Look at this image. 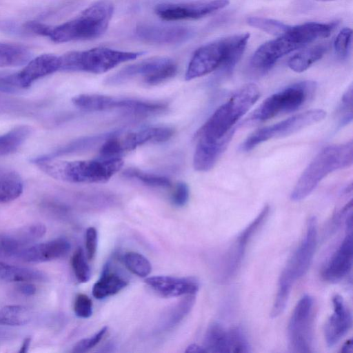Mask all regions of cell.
<instances>
[{"label": "cell", "instance_id": "6da1fadb", "mask_svg": "<svg viewBox=\"0 0 353 353\" xmlns=\"http://www.w3.org/2000/svg\"><path fill=\"white\" fill-rule=\"evenodd\" d=\"M334 28V23L314 22L292 26L289 31L262 44L255 51L250 61V69L255 74L263 75L279 59L319 39L329 37Z\"/></svg>", "mask_w": 353, "mask_h": 353}, {"label": "cell", "instance_id": "7a4b0ae2", "mask_svg": "<svg viewBox=\"0 0 353 353\" xmlns=\"http://www.w3.org/2000/svg\"><path fill=\"white\" fill-rule=\"evenodd\" d=\"M250 34L242 33L220 39L198 48L192 55L185 79L192 80L219 69L230 74L241 58Z\"/></svg>", "mask_w": 353, "mask_h": 353}, {"label": "cell", "instance_id": "3957f363", "mask_svg": "<svg viewBox=\"0 0 353 353\" xmlns=\"http://www.w3.org/2000/svg\"><path fill=\"white\" fill-rule=\"evenodd\" d=\"M33 161L51 177L73 183L107 182L123 164L121 158L69 161L39 157Z\"/></svg>", "mask_w": 353, "mask_h": 353}, {"label": "cell", "instance_id": "277c9868", "mask_svg": "<svg viewBox=\"0 0 353 353\" xmlns=\"http://www.w3.org/2000/svg\"><path fill=\"white\" fill-rule=\"evenodd\" d=\"M259 88L248 83L236 91L230 98L219 106L195 134L196 141H217L232 130L237 121L258 100Z\"/></svg>", "mask_w": 353, "mask_h": 353}, {"label": "cell", "instance_id": "5b68a950", "mask_svg": "<svg viewBox=\"0 0 353 353\" xmlns=\"http://www.w3.org/2000/svg\"><path fill=\"white\" fill-rule=\"evenodd\" d=\"M352 159V141L324 148L301 174L291 192V200L300 201L305 199L327 174L350 167Z\"/></svg>", "mask_w": 353, "mask_h": 353}, {"label": "cell", "instance_id": "8992f818", "mask_svg": "<svg viewBox=\"0 0 353 353\" xmlns=\"http://www.w3.org/2000/svg\"><path fill=\"white\" fill-rule=\"evenodd\" d=\"M113 12L110 1H96L72 19L52 28L48 37L55 43L98 38L107 30Z\"/></svg>", "mask_w": 353, "mask_h": 353}, {"label": "cell", "instance_id": "52a82bcc", "mask_svg": "<svg viewBox=\"0 0 353 353\" xmlns=\"http://www.w3.org/2000/svg\"><path fill=\"white\" fill-rule=\"evenodd\" d=\"M317 241V221L310 217L301 243L282 270L278 282L277 294L270 316H279L285 310L294 282L307 272L313 259Z\"/></svg>", "mask_w": 353, "mask_h": 353}, {"label": "cell", "instance_id": "ba28073f", "mask_svg": "<svg viewBox=\"0 0 353 353\" xmlns=\"http://www.w3.org/2000/svg\"><path fill=\"white\" fill-rule=\"evenodd\" d=\"M143 54L102 47L72 51L59 56L60 70L101 74L122 63L136 59Z\"/></svg>", "mask_w": 353, "mask_h": 353}, {"label": "cell", "instance_id": "9c48e42d", "mask_svg": "<svg viewBox=\"0 0 353 353\" xmlns=\"http://www.w3.org/2000/svg\"><path fill=\"white\" fill-rule=\"evenodd\" d=\"M316 88L313 81L293 83L265 99L251 114L250 121H265L296 111L313 95Z\"/></svg>", "mask_w": 353, "mask_h": 353}, {"label": "cell", "instance_id": "30bf717a", "mask_svg": "<svg viewBox=\"0 0 353 353\" xmlns=\"http://www.w3.org/2000/svg\"><path fill=\"white\" fill-rule=\"evenodd\" d=\"M174 130L169 127H152L121 134L112 132L99 150L102 159L119 158L125 152L148 143H160L169 140Z\"/></svg>", "mask_w": 353, "mask_h": 353}, {"label": "cell", "instance_id": "8fae6325", "mask_svg": "<svg viewBox=\"0 0 353 353\" xmlns=\"http://www.w3.org/2000/svg\"><path fill=\"white\" fill-rule=\"evenodd\" d=\"M177 65L168 57H157L129 65L105 79L107 85H119L135 78H142L149 85H158L173 77Z\"/></svg>", "mask_w": 353, "mask_h": 353}, {"label": "cell", "instance_id": "7c38bea8", "mask_svg": "<svg viewBox=\"0 0 353 353\" xmlns=\"http://www.w3.org/2000/svg\"><path fill=\"white\" fill-rule=\"evenodd\" d=\"M72 101L76 106L89 111L119 109L139 114H148L159 112L167 108V104L163 102L119 98L98 94H79L74 97Z\"/></svg>", "mask_w": 353, "mask_h": 353}, {"label": "cell", "instance_id": "4fadbf2b", "mask_svg": "<svg viewBox=\"0 0 353 353\" xmlns=\"http://www.w3.org/2000/svg\"><path fill=\"white\" fill-rule=\"evenodd\" d=\"M325 116L326 112L321 109L310 110L295 114L279 123L256 130L243 141L240 148L242 151L248 152L264 141L296 132L323 120Z\"/></svg>", "mask_w": 353, "mask_h": 353}, {"label": "cell", "instance_id": "5bb4252c", "mask_svg": "<svg viewBox=\"0 0 353 353\" xmlns=\"http://www.w3.org/2000/svg\"><path fill=\"white\" fill-rule=\"evenodd\" d=\"M314 301L308 294L297 302L288 327V345L294 353L312 352Z\"/></svg>", "mask_w": 353, "mask_h": 353}, {"label": "cell", "instance_id": "9a60e30c", "mask_svg": "<svg viewBox=\"0 0 353 353\" xmlns=\"http://www.w3.org/2000/svg\"><path fill=\"white\" fill-rule=\"evenodd\" d=\"M269 212L270 206L266 205L256 217L239 234L225 254L222 270L223 281L231 279L239 269L249 241L265 221Z\"/></svg>", "mask_w": 353, "mask_h": 353}, {"label": "cell", "instance_id": "2e32d148", "mask_svg": "<svg viewBox=\"0 0 353 353\" xmlns=\"http://www.w3.org/2000/svg\"><path fill=\"white\" fill-rule=\"evenodd\" d=\"M228 4V0L161 3L156 6L154 12L160 18L166 21L197 19L221 10Z\"/></svg>", "mask_w": 353, "mask_h": 353}, {"label": "cell", "instance_id": "e0dca14e", "mask_svg": "<svg viewBox=\"0 0 353 353\" xmlns=\"http://www.w3.org/2000/svg\"><path fill=\"white\" fill-rule=\"evenodd\" d=\"M347 233L322 272L323 279L328 282L341 281L350 272L353 261L352 223H345Z\"/></svg>", "mask_w": 353, "mask_h": 353}, {"label": "cell", "instance_id": "ac0fdd59", "mask_svg": "<svg viewBox=\"0 0 353 353\" xmlns=\"http://www.w3.org/2000/svg\"><path fill=\"white\" fill-rule=\"evenodd\" d=\"M135 36L141 41L152 44H179L190 39L191 29L179 26L141 24L134 30Z\"/></svg>", "mask_w": 353, "mask_h": 353}, {"label": "cell", "instance_id": "d6986e66", "mask_svg": "<svg viewBox=\"0 0 353 353\" xmlns=\"http://www.w3.org/2000/svg\"><path fill=\"white\" fill-rule=\"evenodd\" d=\"M333 314L325 325V339L329 347L335 345L350 330L352 324V314L343 298L336 294L332 298Z\"/></svg>", "mask_w": 353, "mask_h": 353}, {"label": "cell", "instance_id": "ffe728a7", "mask_svg": "<svg viewBox=\"0 0 353 353\" xmlns=\"http://www.w3.org/2000/svg\"><path fill=\"white\" fill-rule=\"evenodd\" d=\"M70 242L64 238H57L46 242L28 246L16 257L28 263L50 261L65 256L70 250Z\"/></svg>", "mask_w": 353, "mask_h": 353}, {"label": "cell", "instance_id": "44dd1931", "mask_svg": "<svg viewBox=\"0 0 353 353\" xmlns=\"http://www.w3.org/2000/svg\"><path fill=\"white\" fill-rule=\"evenodd\" d=\"M145 282L157 294L167 298L196 294L199 288L193 278L154 276L146 278Z\"/></svg>", "mask_w": 353, "mask_h": 353}, {"label": "cell", "instance_id": "7402d4cb", "mask_svg": "<svg viewBox=\"0 0 353 353\" xmlns=\"http://www.w3.org/2000/svg\"><path fill=\"white\" fill-rule=\"evenodd\" d=\"M60 57L52 54H43L30 60L17 72L21 88L27 89L35 81L60 70Z\"/></svg>", "mask_w": 353, "mask_h": 353}, {"label": "cell", "instance_id": "603a6c76", "mask_svg": "<svg viewBox=\"0 0 353 353\" xmlns=\"http://www.w3.org/2000/svg\"><path fill=\"white\" fill-rule=\"evenodd\" d=\"M235 130L221 139L212 142L196 141L193 157V165L196 170L205 172L212 169L230 142Z\"/></svg>", "mask_w": 353, "mask_h": 353}, {"label": "cell", "instance_id": "cb8c5ba5", "mask_svg": "<svg viewBox=\"0 0 353 353\" xmlns=\"http://www.w3.org/2000/svg\"><path fill=\"white\" fill-rule=\"evenodd\" d=\"M45 272L26 267L10 265L0 261V280L7 282L46 281Z\"/></svg>", "mask_w": 353, "mask_h": 353}, {"label": "cell", "instance_id": "d4e9b609", "mask_svg": "<svg viewBox=\"0 0 353 353\" xmlns=\"http://www.w3.org/2000/svg\"><path fill=\"white\" fill-rule=\"evenodd\" d=\"M206 352H230L229 330L220 323H211L205 332L203 346Z\"/></svg>", "mask_w": 353, "mask_h": 353}, {"label": "cell", "instance_id": "484cf974", "mask_svg": "<svg viewBox=\"0 0 353 353\" xmlns=\"http://www.w3.org/2000/svg\"><path fill=\"white\" fill-rule=\"evenodd\" d=\"M127 281L115 273L110 272L104 270L100 279L94 284L92 288V295L97 299H102L114 295L126 285Z\"/></svg>", "mask_w": 353, "mask_h": 353}, {"label": "cell", "instance_id": "4316f807", "mask_svg": "<svg viewBox=\"0 0 353 353\" xmlns=\"http://www.w3.org/2000/svg\"><path fill=\"white\" fill-rule=\"evenodd\" d=\"M32 57L25 46L0 42V67H17L27 64Z\"/></svg>", "mask_w": 353, "mask_h": 353}, {"label": "cell", "instance_id": "83f0119b", "mask_svg": "<svg viewBox=\"0 0 353 353\" xmlns=\"http://www.w3.org/2000/svg\"><path fill=\"white\" fill-rule=\"evenodd\" d=\"M23 185L16 172L0 168V203H8L20 196Z\"/></svg>", "mask_w": 353, "mask_h": 353}, {"label": "cell", "instance_id": "f1b7e54d", "mask_svg": "<svg viewBox=\"0 0 353 353\" xmlns=\"http://www.w3.org/2000/svg\"><path fill=\"white\" fill-rule=\"evenodd\" d=\"M327 50L326 44H318L300 51L289 59L288 66L296 72H302L321 59Z\"/></svg>", "mask_w": 353, "mask_h": 353}, {"label": "cell", "instance_id": "f546056e", "mask_svg": "<svg viewBox=\"0 0 353 353\" xmlns=\"http://www.w3.org/2000/svg\"><path fill=\"white\" fill-rule=\"evenodd\" d=\"M31 132L28 125H19L0 136V156L14 152L27 139Z\"/></svg>", "mask_w": 353, "mask_h": 353}, {"label": "cell", "instance_id": "4dcf8cb0", "mask_svg": "<svg viewBox=\"0 0 353 353\" xmlns=\"http://www.w3.org/2000/svg\"><path fill=\"white\" fill-rule=\"evenodd\" d=\"M32 312L22 305H7L0 309V324L10 326H21L32 319Z\"/></svg>", "mask_w": 353, "mask_h": 353}, {"label": "cell", "instance_id": "1f68e13d", "mask_svg": "<svg viewBox=\"0 0 353 353\" xmlns=\"http://www.w3.org/2000/svg\"><path fill=\"white\" fill-rule=\"evenodd\" d=\"M110 134L111 132H108L79 139L59 149L56 152L43 157L52 158L55 156L63 154L85 150L98 145L101 142L103 143L110 135Z\"/></svg>", "mask_w": 353, "mask_h": 353}, {"label": "cell", "instance_id": "d6a6232c", "mask_svg": "<svg viewBox=\"0 0 353 353\" xmlns=\"http://www.w3.org/2000/svg\"><path fill=\"white\" fill-rule=\"evenodd\" d=\"M26 246L17 229L0 233V257L17 256Z\"/></svg>", "mask_w": 353, "mask_h": 353}, {"label": "cell", "instance_id": "836d02e7", "mask_svg": "<svg viewBox=\"0 0 353 353\" xmlns=\"http://www.w3.org/2000/svg\"><path fill=\"white\" fill-rule=\"evenodd\" d=\"M195 294L186 295L180 302L176 304L167 314L163 320V327L170 329L177 325L191 310L195 301Z\"/></svg>", "mask_w": 353, "mask_h": 353}, {"label": "cell", "instance_id": "e575fe53", "mask_svg": "<svg viewBox=\"0 0 353 353\" xmlns=\"http://www.w3.org/2000/svg\"><path fill=\"white\" fill-rule=\"evenodd\" d=\"M122 259L127 269L139 277L145 278L152 271L151 263L147 258L140 253L135 252H126Z\"/></svg>", "mask_w": 353, "mask_h": 353}, {"label": "cell", "instance_id": "d590c367", "mask_svg": "<svg viewBox=\"0 0 353 353\" xmlns=\"http://www.w3.org/2000/svg\"><path fill=\"white\" fill-rule=\"evenodd\" d=\"M248 23L268 34L281 36L290 30L292 26L279 21L259 17H251L247 19Z\"/></svg>", "mask_w": 353, "mask_h": 353}, {"label": "cell", "instance_id": "8d00e7d4", "mask_svg": "<svg viewBox=\"0 0 353 353\" xmlns=\"http://www.w3.org/2000/svg\"><path fill=\"white\" fill-rule=\"evenodd\" d=\"M123 174L127 178L137 179L148 186L167 188L171 185V181L165 176L147 173L136 168L127 169Z\"/></svg>", "mask_w": 353, "mask_h": 353}, {"label": "cell", "instance_id": "74e56055", "mask_svg": "<svg viewBox=\"0 0 353 353\" xmlns=\"http://www.w3.org/2000/svg\"><path fill=\"white\" fill-rule=\"evenodd\" d=\"M71 265L76 279L80 283L88 282L91 276L90 268L88 264L83 250L78 248L71 258Z\"/></svg>", "mask_w": 353, "mask_h": 353}, {"label": "cell", "instance_id": "f35d334b", "mask_svg": "<svg viewBox=\"0 0 353 353\" xmlns=\"http://www.w3.org/2000/svg\"><path fill=\"white\" fill-rule=\"evenodd\" d=\"M352 85L343 95L338 108V127L343 128L352 120Z\"/></svg>", "mask_w": 353, "mask_h": 353}, {"label": "cell", "instance_id": "ab89813d", "mask_svg": "<svg viewBox=\"0 0 353 353\" xmlns=\"http://www.w3.org/2000/svg\"><path fill=\"white\" fill-rule=\"evenodd\" d=\"M352 39V30L349 28L342 29L336 36L334 48L339 59H345L347 57L351 49Z\"/></svg>", "mask_w": 353, "mask_h": 353}, {"label": "cell", "instance_id": "60d3db41", "mask_svg": "<svg viewBox=\"0 0 353 353\" xmlns=\"http://www.w3.org/2000/svg\"><path fill=\"white\" fill-rule=\"evenodd\" d=\"M228 330L230 352H249L250 347L242 329L234 327Z\"/></svg>", "mask_w": 353, "mask_h": 353}, {"label": "cell", "instance_id": "b9f144b4", "mask_svg": "<svg viewBox=\"0 0 353 353\" xmlns=\"http://www.w3.org/2000/svg\"><path fill=\"white\" fill-rule=\"evenodd\" d=\"M23 90L21 87L17 72L0 71V92H14Z\"/></svg>", "mask_w": 353, "mask_h": 353}, {"label": "cell", "instance_id": "7bdbcfd3", "mask_svg": "<svg viewBox=\"0 0 353 353\" xmlns=\"http://www.w3.org/2000/svg\"><path fill=\"white\" fill-rule=\"evenodd\" d=\"M107 330L108 327L105 326L93 336L79 341L73 347L72 352L75 353H82L93 348L102 339Z\"/></svg>", "mask_w": 353, "mask_h": 353}, {"label": "cell", "instance_id": "ee69618b", "mask_svg": "<svg viewBox=\"0 0 353 353\" xmlns=\"http://www.w3.org/2000/svg\"><path fill=\"white\" fill-rule=\"evenodd\" d=\"M74 312L81 318H89L92 314V302L91 299L84 294H79L74 300Z\"/></svg>", "mask_w": 353, "mask_h": 353}, {"label": "cell", "instance_id": "f6af8a7d", "mask_svg": "<svg viewBox=\"0 0 353 353\" xmlns=\"http://www.w3.org/2000/svg\"><path fill=\"white\" fill-rule=\"evenodd\" d=\"M190 190L188 185L184 182L177 183L171 194V202L176 207H183L188 201Z\"/></svg>", "mask_w": 353, "mask_h": 353}, {"label": "cell", "instance_id": "bcb514c9", "mask_svg": "<svg viewBox=\"0 0 353 353\" xmlns=\"http://www.w3.org/2000/svg\"><path fill=\"white\" fill-rule=\"evenodd\" d=\"M97 231L94 227H90L85 232V248L88 260H92L96 254L97 247Z\"/></svg>", "mask_w": 353, "mask_h": 353}, {"label": "cell", "instance_id": "7dc6e473", "mask_svg": "<svg viewBox=\"0 0 353 353\" xmlns=\"http://www.w3.org/2000/svg\"><path fill=\"white\" fill-rule=\"evenodd\" d=\"M52 28L46 24L34 21H28L23 26L26 32L45 37H49Z\"/></svg>", "mask_w": 353, "mask_h": 353}, {"label": "cell", "instance_id": "c3c4849f", "mask_svg": "<svg viewBox=\"0 0 353 353\" xmlns=\"http://www.w3.org/2000/svg\"><path fill=\"white\" fill-rule=\"evenodd\" d=\"M19 290L24 295L30 296L35 294L37 288L34 285L29 282H23V283L19 286Z\"/></svg>", "mask_w": 353, "mask_h": 353}, {"label": "cell", "instance_id": "681fc988", "mask_svg": "<svg viewBox=\"0 0 353 353\" xmlns=\"http://www.w3.org/2000/svg\"><path fill=\"white\" fill-rule=\"evenodd\" d=\"M185 352H193V353H203L206 352L203 346H200L197 344L190 345L185 351Z\"/></svg>", "mask_w": 353, "mask_h": 353}, {"label": "cell", "instance_id": "f907efd6", "mask_svg": "<svg viewBox=\"0 0 353 353\" xmlns=\"http://www.w3.org/2000/svg\"><path fill=\"white\" fill-rule=\"evenodd\" d=\"M30 342H31L30 337L26 338L22 342V344H21V346L20 347L19 352L26 353L28 351V348L30 347Z\"/></svg>", "mask_w": 353, "mask_h": 353}, {"label": "cell", "instance_id": "816d5d0a", "mask_svg": "<svg viewBox=\"0 0 353 353\" xmlns=\"http://www.w3.org/2000/svg\"><path fill=\"white\" fill-rule=\"evenodd\" d=\"M341 352L350 353L352 352V340L350 339L343 345L341 348Z\"/></svg>", "mask_w": 353, "mask_h": 353}, {"label": "cell", "instance_id": "f5cc1de1", "mask_svg": "<svg viewBox=\"0 0 353 353\" xmlns=\"http://www.w3.org/2000/svg\"><path fill=\"white\" fill-rule=\"evenodd\" d=\"M316 1H335V0H316Z\"/></svg>", "mask_w": 353, "mask_h": 353}]
</instances>
